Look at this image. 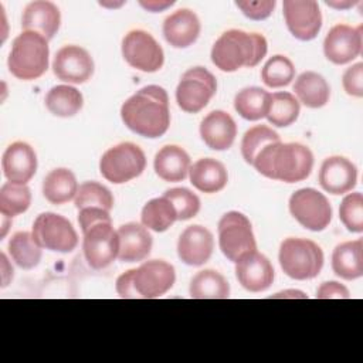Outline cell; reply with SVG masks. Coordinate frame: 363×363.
<instances>
[{
    "instance_id": "obj_1",
    "label": "cell",
    "mask_w": 363,
    "mask_h": 363,
    "mask_svg": "<svg viewBox=\"0 0 363 363\" xmlns=\"http://www.w3.org/2000/svg\"><path fill=\"white\" fill-rule=\"evenodd\" d=\"M121 118L128 129L143 138L163 136L170 126L169 96L159 85H146L121 106Z\"/></svg>"
},
{
    "instance_id": "obj_2",
    "label": "cell",
    "mask_w": 363,
    "mask_h": 363,
    "mask_svg": "<svg viewBox=\"0 0 363 363\" xmlns=\"http://www.w3.org/2000/svg\"><path fill=\"white\" fill-rule=\"evenodd\" d=\"M262 176L284 183L305 180L313 167V155L302 143L274 142L267 145L254 159L252 164Z\"/></svg>"
},
{
    "instance_id": "obj_3",
    "label": "cell",
    "mask_w": 363,
    "mask_h": 363,
    "mask_svg": "<svg viewBox=\"0 0 363 363\" xmlns=\"http://www.w3.org/2000/svg\"><path fill=\"white\" fill-rule=\"evenodd\" d=\"M268 44L264 35L242 30H227L213 44L211 61L224 72H234L242 67L252 68L267 55Z\"/></svg>"
},
{
    "instance_id": "obj_4",
    "label": "cell",
    "mask_w": 363,
    "mask_h": 363,
    "mask_svg": "<svg viewBox=\"0 0 363 363\" xmlns=\"http://www.w3.org/2000/svg\"><path fill=\"white\" fill-rule=\"evenodd\" d=\"M48 40L34 31L20 33L11 45L7 67L21 81L40 78L48 68Z\"/></svg>"
},
{
    "instance_id": "obj_5",
    "label": "cell",
    "mask_w": 363,
    "mask_h": 363,
    "mask_svg": "<svg viewBox=\"0 0 363 363\" xmlns=\"http://www.w3.org/2000/svg\"><path fill=\"white\" fill-rule=\"evenodd\" d=\"M278 259L285 275L296 281H306L319 275L325 257L315 241L289 237L281 242Z\"/></svg>"
},
{
    "instance_id": "obj_6",
    "label": "cell",
    "mask_w": 363,
    "mask_h": 363,
    "mask_svg": "<svg viewBox=\"0 0 363 363\" xmlns=\"http://www.w3.org/2000/svg\"><path fill=\"white\" fill-rule=\"evenodd\" d=\"M146 167L143 150L132 143L122 142L109 147L99 160L101 174L113 184H122L140 176Z\"/></svg>"
},
{
    "instance_id": "obj_7",
    "label": "cell",
    "mask_w": 363,
    "mask_h": 363,
    "mask_svg": "<svg viewBox=\"0 0 363 363\" xmlns=\"http://www.w3.org/2000/svg\"><path fill=\"white\" fill-rule=\"evenodd\" d=\"M217 92L216 77L204 67L189 68L176 88V102L187 113H197L207 106Z\"/></svg>"
},
{
    "instance_id": "obj_8",
    "label": "cell",
    "mask_w": 363,
    "mask_h": 363,
    "mask_svg": "<svg viewBox=\"0 0 363 363\" xmlns=\"http://www.w3.org/2000/svg\"><path fill=\"white\" fill-rule=\"evenodd\" d=\"M31 234L41 248L54 252H71L78 245V234L71 221L55 213H41L33 224Z\"/></svg>"
},
{
    "instance_id": "obj_9",
    "label": "cell",
    "mask_w": 363,
    "mask_h": 363,
    "mask_svg": "<svg viewBox=\"0 0 363 363\" xmlns=\"http://www.w3.org/2000/svg\"><path fill=\"white\" fill-rule=\"evenodd\" d=\"M218 245L223 255L235 262L242 254L257 250L252 225L240 211H228L218 221Z\"/></svg>"
},
{
    "instance_id": "obj_10",
    "label": "cell",
    "mask_w": 363,
    "mask_h": 363,
    "mask_svg": "<svg viewBox=\"0 0 363 363\" xmlns=\"http://www.w3.org/2000/svg\"><path fill=\"white\" fill-rule=\"evenodd\" d=\"M292 217L306 230L323 231L332 220V207L326 196L312 187L296 190L289 197Z\"/></svg>"
},
{
    "instance_id": "obj_11",
    "label": "cell",
    "mask_w": 363,
    "mask_h": 363,
    "mask_svg": "<svg viewBox=\"0 0 363 363\" xmlns=\"http://www.w3.org/2000/svg\"><path fill=\"white\" fill-rule=\"evenodd\" d=\"M82 234L84 257L91 268L104 269L118 258L119 237L112 221L96 223Z\"/></svg>"
},
{
    "instance_id": "obj_12",
    "label": "cell",
    "mask_w": 363,
    "mask_h": 363,
    "mask_svg": "<svg viewBox=\"0 0 363 363\" xmlns=\"http://www.w3.org/2000/svg\"><path fill=\"white\" fill-rule=\"evenodd\" d=\"M122 55L132 68L142 72H156L164 62L160 44L145 30H132L123 37Z\"/></svg>"
},
{
    "instance_id": "obj_13",
    "label": "cell",
    "mask_w": 363,
    "mask_h": 363,
    "mask_svg": "<svg viewBox=\"0 0 363 363\" xmlns=\"http://www.w3.org/2000/svg\"><path fill=\"white\" fill-rule=\"evenodd\" d=\"M176 281L172 264L163 259H150L133 268V288L138 298L153 299L163 296Z\"/></svg>"
},
{
    "instance_id": "obj_14",
    "label": "cell",
    "mask_w": 363,
    "mask_h": 363,
    "mask_svg": "<svg viewBox=\"0 0 363 363\" xmlns=\"http://www.w3.org/2000/svg\"><path fill=\"white\" fill-rule=\"evenodd\" d=\"M284 17L291 34L301 40H313L322 28L319 4L313 0H285L282 3Z\"/></svg>"
},
{
    "instance_id": "obj_15",
    "label": "cell",
    "mask_w": 363,
    "mask_h": 363,
    "mask_svg": "<svg viewBox=\"0 0 363 363\" xmlns=\"http://www.w3.org/2000/svg\"><path fill=\"white\" fill-rule=\"evenodd\" d=\"M95 65L91 54L79 45L61 47L52 61L54 75L68 84H84L91 79Z\"/></svg>"
},
{
    "instance_id": "obj_16",
    "label": "cell",
    "mask_w": 363,
    "mask_h": 363,
    "mask_svg": "<svg viewBox=\"0 0 363 363\" xmlns=\"http://www.w3.org/2000/svg\"><path fill=\"white\" fill-rule=\"evenodd\" d=\"M362 44V26L352 27L347 24H336L323 40V52L330 62L343 65L360 55Z\"/></svg>"
},
{
    "instance_id": "obj_17",
    "label": "cell",
    "mask_w": 363,
    "mask_h": 363,
    "mask_svg": "<svg viewBox=\"0 0 363 363\" xmlns=\"http://www.w3.org/2000/svg\"><path fill=\"white\" fill-rule=\"evenodd\" d=\"M235 277L248 292H264L272 285L275 274L269 259L254 250L235 261Z\"/></svg>"
},
{
    "instance_id": "obj_18",
    "label": "cell",
    "mask_w": 363,
    "mask_h": 363,
    "mask_svg": "<svg viewBox=\"0 0 363 363\" xmlns=\"http://www.w3.org/2000/svg\"><path fill=\"white\" fill-rule=\"evenodd\" d=\"M214 250L213 234L203 225H189L179 237L177 255L186 265L200 267L206 264Z\"/></svg>"
},
{
    "instance_id": "obj_19",
    "label": "cell",
    "mask_w": 363,
    "mask_h": 363,
    "mask_svg": "<svg viewBox=\"0 0 363 363\" xmlns=\"http://www.w3.org/2000/svg\"><path fill=\"white\" fill-rule=\"evenodd\" d=\"M1 169L9 182L27 184L37 172V155L28 143L14 142L3 153Z\"/></svg>"
},
{
    "instance_id": "obj_20",
    "label": "cell",
    "mask_w": 363,
    "mask_h": 363,
    "mask_svg": "<svg viewBox=\"0 0 363 363\" xmlns=\"http://www.w3.org/2000/svg\"><path fill=\"white\" fill-rule=\"evenodd\" d=\"M357 169L347 157L330 156L323 160L319 170V184L330 194H345L354 189Z\"/></svg>"
},
{
    "instance_id": "obj_21",
    "label": "cell",
    "mask_w": 363,
    "mask_h": 363,
    "mask_svg": "<svg viewBox=\"0 0 363 363\" xmlns=\"http://www.w3.org/2000/svg\"><path fill=\"white\" fill-rule=\"evenodd\" d=\"M200 20L190 9H179L163 21V35L174 48H187L200 35Z\"/></svg>"
},
{
    "instance_id": "obj_22",
    "label": "cell",
    "mask_w": 363,
    "mask_h": 363,
    "mask_svg": "<svg viewBox=\"0 0 363 363\" xmlns=\"http://www.w3.org/2000/svg\"><path fill=\"white\" fill-rule=\"evenodd\" d=\"M200 136L213 150H227L233 146L237 136V125L230 113L211 111L200 123Z\"/></svg>"
},
{
    "instance_id": "obj_23",
    "label": "cell",
    "mask_w": 363,
    "mask_h": 363,
    "mask_svg": "<svg viewBox=\"0 0 363 363\" xmlns=\"http://www.w3.org/2000/svg\"><path fill=\"white\" fill-rule=\"evenodd\" d=\"M61 24L60 9L47 0L31 1L26 6L21 17L23 31H34L47 40H51Z\"/></svg>"
},
{
    "instance_id": "obj_24",
    "label": "cell",
    "mask_w": 363,
    "mask_h": 363,
    "mask_svg": "<svg viewBox=\"0 0 363 363\" xmlns=\"http://www.w3.org/2000/svg\"><path fill=\"white\" fill-rule=\"evenodd\" d=\"M119 252L118 258L123 262H139L147 258L152 250V235L143 224L126 223L118 230Z\"/></svg>"
},
{
    "instance_id": "obj_25",
    "label": "cell",
    "mask_w": 363,
    "mask_h": 363,
    "mask_svg": "<svg viewBox=\"0 0 363 363\" xmlns=\"http://www.w3.org/2000/svg\"><path fill=\"white\" fill-rule=\"evenodd\" d=\"M190 156L177 145H166L156 155L153 167L156 174L170 183L182 182L187 177L190 170Z\"/></svg>"
},
{
    "instance_id": "obj_26",
    "label": "cell",
    "mask_w": 363,
    "mask_h": 363,
    "mask_svg": "<svg viewBox=\"0 0 363 363\" xmlns=\"http://www.w3.org/2000/svg\"><path fill=\"white\" fill-rule=\"evenodd\" d=\"M190 183L201 193H217L223 190L228 182V173L225 166L213 159L203 157L196 160L189 170Z\"/></svg>"
},
{
    "instance_id": "obj_27",
    "label": "cell",
    "mask_w": 363,
    "mask_h": 363,
    "mask_svg": "<svg viewBox=\"0 0 363 363\" xmlns=\"http://www.w3.org/2000/svg\"><path fill=\"white\" fill-rule=\"evenodd\" d=\"M333 272L346 281L357 279L363 275V241H346L335 247L332 254Z\"/></svg>"
},
{
    "instance_id": "obj_28",
    "label": "cell",
    "mask_w": 363,
    "mask_h": 363,
    "mask_svg": "<svg viewBox=\"0 0 363 363\" xmlns=\"http://www.w3.org/2000/svg\"><path fill=\"white\" fill-rule=\"evenodd\" d=\"M294 92L298 102L308 108L318 109L329 102L330 86L320 74L315 71H305L295 79Z\"/></svg>"
},
{
    "instance_id": "obj_29",
    "label": "cell",
    "mask_w": 363,
    "mask_h": 363,
    "mask_svg": "<svg viewBox=\"0 0 363 363\" xmlns=\"http://www.w3.org/2000/svg\"><path fill=\"white\" fill-rule=\"evenodd\" d=\"M78 183L75 174L65 167L51 170L43 180V194L51 204H64L75 199Z\"/></svg>"
},
{
    "instance_id": "obj_30",
    "label": "cell",
    "mask_w": 363,
    "mask_h": 363,
    "mask_svg": "<svg viewBox=\"0 0 363 363\" xmlns=\"http://www.w3.org/2000/svg\"><path fill=\"white\" fill-rule=\"evenodd\" d=\"M189 292L193 299H227L230 296V284L220 272L203 269L191 278Z\"/></svg>"
},
{
    "instance_id": "obj_31",
    "label": "cell",
    "mask_w": 363,
    "mask_h": 363,
    "mask_svg": "<svg viewBox=\"0 0 363 363\" xmlns=\"http://www.w3.org/2000/svg\"><path fill=\"white\" fill-rule=\"evenodd\" d=\"M271 104V94L259 86H247L237 92L234 108L247 121H259L267 116Z\"/></svg>"
},
{
    "instance_id": "obj_32",
    "label": "cell",
    "mask_w": 363,
    "mask_h": 363,
    "mask_svg": "<svg viewBox=\"0 0 363 363\" xmlns=\"http://www.w3.org/2000/svg\"><path fill=\"white\" fill-rule=\"evenodd\" d=\"M45 108L60 118L77 115L84 105L82 94L71 85H55L45 95Z\"/></svg>"
},
{
    "instance_id": "obj_33",
    "label": "cell",
    "mask_w": 363,
    "mask_h": 363,
    "mask_svg": "<svg viewBox=\"0 0 363 363\" xmlns=\"http://www.w3.org/2000/svg\"><path fill=\"white\" fill-rule=\"evenodd\" d=\"M177 220V213L170 200L164 196L149 200L140 213L142 224L152 231L163 233Z\"/></svg>"
},
{
    "instance_id": "obj_34",
    "label": "cell",
    "mask_w": 363,
    "mask_h": 363,
    "mask_svg": "<svg viewBox=\"0 0 363 363\" xmlns=\"http://www.w3.org/2000/svg\"><path fill=\"white\" fill-rule=\"evenodd\" d=\"M9 254L20 268L33 269L41 261L43 248L31 233L18 231L9 241Z\"/></svg>"
},
{
    "instance_id": "obj_35",
    "label": "cell",
    "mask_w": 363,
    "mask_h": 363,
    "mask_svg": "<svg viewBox=\"0 0 363 363\" xmlns=\"http://www.w3.org/2000/svg\"><path fill=\"white\" fill-rule=\"evenodd\" d=\"M299 102L291 92H274L271 94V104L267 113V119L277 128H286L292 125L299 116Z\"/></svg>"
},
{
    "instance_id": "obj_36",
    "label": "cell",
    "mask_w": 363,
    "mask_h": 363,
    "mask_svg": "<svg viewBox=\"0 0 363 363\" xmlns=\"http://www.w3.org/2000/svg\"><path fill=\"white\" fill-rule=\"evenodd\" d=\"M31 191L27 184L7 182L0 189V213L6 217H16L28 210Z\"/></svg>"
},
{
    "instance_id": "obj_37",
    "label": "cell",
    "mask_w": 363,
    "mask_h": 363,
    "mask_svg": "<svg viewBox=\"0 0 363 363\" xmlns=\"http://www.w3.org/2000/svg\"><path fill=\"white\" fill-rule=\"evenodd\" d=\"M279 135L269 126L257 125L250 128L241 140V155L245 163L252 164L257 155L269 143L279 142Z\"/></svg>"
},
{
    "instance_id": "obj_38",
    "label": "cell",
    "mask_w": 363,
    "mask_h": 363,
    "mask_svg": "<svg viewBox=\"0 0 363 363\" xmlns=\"http://www.w3.org/2000/svg\"><path fill=\"white\" fill-rule=\"evenodd\" d=\"M295 78V67L292 61L281 54L272 55L261 69V79L269 88H282Z\"/></svg>"
},
{
    "instance_id": "obj_39",
    "label": "cell",
    "mask_w": 363,
    "mask_h": 363,
    "mask_svg": "<svg viewBox=\"0 0 363 363\" xmlns=\"http://www.w3.org/2000/svg\"><path fill=\"white\" fill-rule=\"evenodd\" d=\"M74 204L78 210L85 207H101L111 211L113 207V196L109 189L98 182H84L78 186Z\"/></svg>"
},
{
    "instance_id": "obj_40",
    "label": "cell",
    "mask_w": 363,
    "mask_h": 363,
    "mask_svg": "<svg viewBox=\"0 0 363 363\" xmlns=\"http://www.w3.org/2000/svg\"><path fill=\"white\" fill-rule=\"evenodd\" d=\"M339 218L350 233L363 231V196L360 191L349 193L340 203Z\"/></svg>"
},
{
    "instance_id": "obj_41",
    "label": "cell",
    "mask_w": 363,
    "mask_h": 363,
    "mask_svg": "<svg viewBox=\"0 0 363 363\" xmlns=\"http://www.w3.org/2000/svg\"><path fill=\"white\" fill-rule=\"evenodd\" d=\"M176 208L177 220H190L200 211V199L186 187L169 189L163 194Z\"/></svg>"
},
{
    "instance_id": "obj_42",
    "label": "cell",
    "mask_w": 363,
    "mask_h": 363,
    "mask_svg": "<svg viewBox=\"0 0 363 363\" xmlns=\"http://www.w3.org/2000/svg\"><path fill=\"white\" fill-rule=\"evenodd\" d=\"M342 85L347 95L356 98L363 96V62H356L345 71Z\"/></svg>"
},
{
    "instance_id": "obj_43",
    "label": "cell",
    "mask_w": 363,
    "mask_h": 363,
    "mask_svg": "<svg viewBox=\"0 0 363 363\" xmlns=\"http://www.w3.org/2000/svg\"><path fill=\"white\" fill-rule=\"evenodd\" d=\"M275 0H261V1H235V6L242 11V14L251 20H265L271 16L275 9Z\"/></svg>"
},
{
    "instance_id": "obj_44",
    "label": "cell",
    "mask_w": 363,
    "mask_h": 363,
    "mask_svg": "<svg viewBox=\"0 0 363 363\" xmlns=\"http://www.w3.org/2000/svg\"><path fill=\"white\" fill-rule=\"evenodd\" d=\"M78 223H79V227L84 231H86L91 225L96 224V223H101V221H112L111 216H109V211L105 210V208H101V207H85V208H81L78 210Z\"/></svg>"
},
{
    "instance_id": "obj_45",
    "label": "cell",
    "mask_w": 363,
    "mask_h": 363,
    "mask_svg": "<svg viewBox=\"0 0 363 363\" xmlns=\"http://www.w3.org/2000/svg\"><path fill=\"white\" fill-rule=\"evenodd\" d=\"M349 289L336 281H326L320 284L316 291V299H349Z\"/></svg>"
},
{
    "instance_id": "obj_46",
    "label": "cell",
    "mask_w": 363,
    "mask_h": 363,
    "mask_svg": "<svg viewBox=\"0 0 363 363\" xmlns=\"http://www.w3.org/2000/svg\"><path fill=\"white\" fill-rule=\"evenodd\" d=\"M116 292L121 298L125 299H136L138 295L133 288V269H129L118 277L116 279Z\"/></svg>"
},
{
    "instance_id": "obj_47",
    "label": "cell",
    "mask_w": 363,
    "mask_h": 363,
    "mask_svg": "<svg viewBox=\"0 0 363 363\" xmlns=\"http://www.w3.org/2000/svg\"><path fill=\"white\" fill-rule=\"evenodd\" d=\"M0 259H1L0 261L1 262V288H6L10 284V281L13 279L14 269H13V267H11L9 258L4 252L0 254Z\"/></svg>"
},
{
    "instance_id": "obj_48",
    "label": "cell",
    "mask_w": 363,
    "mask_h": 363,
    "mask_svg": "<svg viewBox=\"0 0 363 363\" xmlns=\"http://www.w3.org/2000/svg\"><path fill=\"white\" fill-rule=\"evenodd\" d=\"M139 4L143 7V9H146V10H149V11H152V13H157V11H163V10H166L167 7H170V6H173L174 4V1H163V0H149V1H139Z\"/></svg>"
},
{
    "instance_id": "obj_49",
    "label": "cell",
    "mask_w": 363,
    "mask_h": 363,
    "mask_svg": "<svg viewBox=\"0 0 363 363\" xmlns=\"http://www.w3.org/2000/svg\"><path fill=\"white\" fill-rule=\"evenodd\" d=\"M272 298H308V295L301 291H284L272 295Z\"/></svg>"
},
{
    "instance_id": "obj_50",
    "label": "cell",
    "mask_w": 363,
    "mask_h": 363,
    "mask_svg": "<svg viewBox=\"0 0 363 363\" xmlns=\"http://www.w3.org/2000/svg\"><path fill=\"white\" fill-rule=\"evenodd\" d=\"M357 1H326L328 6L330 7H335V9H349L352 6H354Z\"/></svg>"
},
{
    "instance_id": "obj_51",
    "label": "cell",
    "mask_w": 363,
    "mask_h": 363,
    "mask_svg": "<svg viewBox=\"0 0 363 363\" xmlns=\"http://www.w3.org/2000/svg\"><path fill=\"white\" fill-rule=\"evenodd\" d=\"M3 218V230H1V238L6 237V233L9 230V225H11V218L10 217H6V216H1Z\"/></svg>"
},
{
    "instance_id": "obj_52",
    "label": "cell",
    "mask_w": 363,
    "mask_h": 363,
    "mask_svg": "<svg viewBox=\"0 0 363 363\" xmlns=\"http://www.w3.org/2000/svg\"><path fill=\"white\" fill-rule=\"evenodd\" d=\"M99 4L104 6V7H121L123 4V1H119V3H105V1H101Z\"/></svg>"
}]
</instances>
